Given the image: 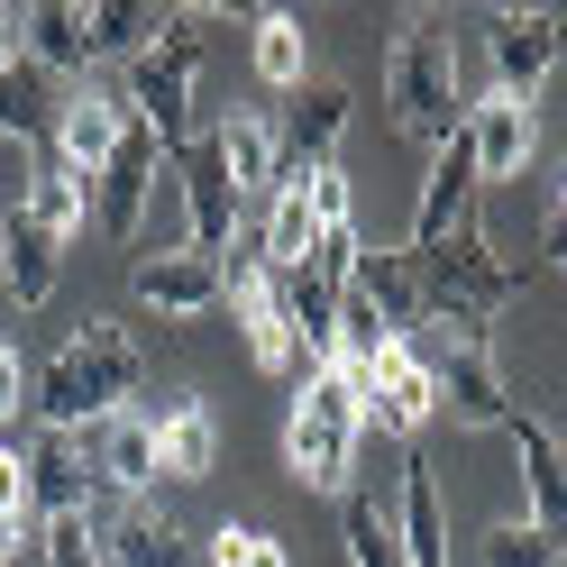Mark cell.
<instances>
[{"label": "cell", "instance_id": "obj_19", "mask_svg": "<svg viewBox=\"0 0 567 567\" xmlns=\"http://www.w3.org/2000/svg\"><path fill=\"white\" fill-rule=\"evenodd\" d=\"M55 275H64V247L10 202V210H0V284H10V302H19V311L55 302Z\"/></svg>", "mask_w": 567, "mask_h": 567}, {"label": "cell", "instance_id": "obj_34", "mask_svg": "<svg viewBox=\"0 0 567 567\" xmlns=\"http://www.w3.org/2000/svg\"><path fill=\"white\" fill-rule=\"evenodd\" d=\"M210 567H293V558H284L275 530H220V540H210Z\"/></svg>", "mask_w": 567, "mask_h": 567}, {"label": "cell", "instance_id": "obj_8", "mask_svg": "<svg viewBox=\"0 0 567 567\" xmlns=\"http://www.w3.org/2000/svg\"><path fill=\"white\" fill-rule=\"evenodd\" d=\"M457 137H467V156H476V184H504V174L530 165V147H540V111L513 92H485L476 111H457Z\"/></svg>", "mask_w": 567, "mask_h": 567}, {"label": "cell", "instance_id": "obj_18", "mask_svg": "<svg viewBox=\"0 0 567 567\" xmlns=\"http://www.w3.org/2000/svg\"><path fill=\"white\" fill-rule=\"evenodd\" d=\"M348 293L375 311V330H384V339H412V330H421V266L403 257V247H358V275H348Z\"/></svg>", "mask_w": 567, "mask_h": 567}, {"label": "cell", "instance_id": "obj_36", "mask_svg": "<svg viewBox=\"0 0 567 567\" xmlns=\"http://www.w3.org/2000/svg\"><path fill=\"white\" fill-rule=\"evenodd\" d=\"M19 64H28V47H19V10H0V83H10Z\"/></svg>", "mask_w": 567, "mask_h": 567}, {"label": "cell", "instance_id": "obj_15", "mask_svg": "<svg viewBox=\"0 0 567 567\" xmlns=\"http://www.w3.org/2000/svg\"><path fill=\"white\" fill-rule=\"evenodd\" d=\"M513 457H522V494H530V530H549V540H567V449H558V431L549 421H530V412H513Z\"/></svg>", "mask_w": 567, "mask_h": 567}, {"label": "cell", "instance_id": "obj_21", "mask_svg": "<svg viewBox=\"0 0 567 567\" xmlns=\"http://www.w3.org/2000/svg\"><path fill=\"white\" fill-rule=\"evenodd\" d=\"M147 431H156V467L165 476H210V457H220V421H210L202 394H165L147 412Z\"/></svg>", "mask_w": 567, "mask_h": 567}, {"label": "cell", "instance_id": "obj_6", "mask_svg": "<svg viewBox=\"0 0 567 567\" xmlns=\"http://www.w3.org/2000/svg\"><path fill=\"white\" fill-rule=\"evenodd\" d=\"M174 174H184V220H193V257H220V247H238V229H247V202H238V184H229V165H220V147L193 128V147L184 156H165Z\"/></svg>", "mask_w": 567, "mask_h": 567}, {"label": "cell", "instance_id": "obj_11", "mask_svg": "<svg viewBox=\"0 0 567 567\" xmlns=\"http://www.w3.org/2000/svg\"><path fill=\"white\" fill-rule=\"evenodd\" d=\"M467 220H476V156H467V137H449L440 165H431V184H421V210H412V247H403V257H412V266L440 257Z\"/></svg>", "mask_w": 567, "mask_h": 567}, {"label": "cell", "instance_id": "obj_33", "mask_svg": "<svg viewBox=\"0 0 567 567\" xmlns=\"http://www.w3.org/2000/svg\"><path fill=\"white\" fill-rule=\"evenodd\" d=\"M302 202H311V220H321V229H348V210H358V193H348L339 165H311L302 174Z\"/></svg>", "mask_w": 567, "mask_h": 567}, {"label": "cell", "instance_id": "obj_22", "mask_svg": "<svg viewBox=\"0 0 567 567\" xmlns=\"http://www.w3.org/2000/svg\"><path fill=\"white\" fill-rule=\"evenodd\" d=\"M101 567H193L184 522L156 504H120V522L101 530Z\"/></svg>", "mask_w": 567, "mask_h": 567}, {"label": "cell", "instance_id": "obj_23", "mask_svg": "<svg viewBox=\"0 0 567 567\" xmlns=\"http://www.w3.org/2000/svg\"><path fill=\"white\" fill-rule=\"evenodd\" d=\"M394 540H403V567H449V513H440V476L421 467V457H403Z\"/></svg>", "mask_w": 567, "mask_h": 567}, {"label": "cell", "instance_id": "obj_16", "mask_svg": "<svg viewBox=\"0 0 567 567\" xmlns=\"http://www.w3.org/2000/svg\"><path fill=\"white\" fill-rule=\"evenodd\" d=\"M83 449H92L101 494H128V504H147V485L165 476V467H156V431H147V412H111V421H92Z\"/></svg>", "mask_w": 567, "mask_h": 567}, {"label": "cell", "instance_id": "obj_5", "mask_svg": "<svg viewBox=\"0 0 567 567\" xmlns=\"http://www.w3.org/2000/svg\"><path fill=\"white\" fill-rule=\"evenodd\" d=\"M421 367H431V394L457 431H513V394H504V367H494L485 330H440V348Z\"/></svg>", "mask_w": 567, "mask_h": 567}, {"label": "cell", "instance_id": "obj_10", "mask_svg": "<svg viewBox=\"0 0 567 567\" xmlns=\"http://www.w3.org/2000/svg\"><path fill=\"white\" fill-rule=\"evenodd\" d=\"M128 284H137V302H147L156 321H202V311L229 293L220 257H193V247H156V257H137Z\"/></svg>", "mask_w": 567, "mask_h": 567}, {"label": "cell", "instance_id": "obj_14", "mask_svg": "<svg viewBox=\"0 0 567 567\" xmlns=\"http://www.w3.org/2000/svg\"><path fill=\"white\" fill-rule=\"evenodd\" d=\"M19 47H28V64H47V74L92 83V64H101V47H92V0H38V10H19Z\"/></svg>", "mask_w": 567, "mask_h": 567}, {"label": "cell", "instance_id": "obj_37", "mask_svg": "<svg viewBox=\"0 0 567 567\" xmlns=\"http://www.w3.org/2000/svg\"><path fill=\"white\" fill-rule=\"evenodd\" d=\"M540 247H549V266H567V210L549 220V238H540Z\"/></svg>", "mask_w": 567, "mask_h": 567}, {"label": "cell", "instance_id": "obj_1", "mask_svg": "<svg viewBox=\"0 0 567 567\" xmlns=\"http://www.w3.org/2000/svg\"><path fill=\"white\" fill-rule=\"evenodd\" d=\"M137 384H147V358H137L128 321H83V330L47 358V375H38V394H28V412H38L47 431L83 440L92 421L128 412V394H137Z\"/></svg>", "mask_w": 567, "mask_h": 567}, {"label": "cell", "instance_id": "obj_27", "mask_svg": "<svg viewBox=\"0 0 567 567\" xmlns=\"http://www.w3.org/2000/svg\"><path fill=\"white\" fill-rule=\"evenodd\" d=\"M339 540H348V567H403L394 513H384L375 494H339Z\"/></svg>", "mask_w": 567, "mask_h": 567}, {"label": "cell", "instance_id": "obj_9", "mask_svg": "<svg viewBox=\"0 0 567 567\" xmlns=\"http://www.w3.org/2000/svg\"><path fill=\"white\" fill-rule=\"evenodd\" d=\"M485 28H494V92L530 101V92L549 83L558 47H567V19H558V10H494Z\"/></svg>", "mask_w": 567, "mask_h": 567}, {"label": "cell", "instance_id": "obj_24", "mask_svg": "<svg viewBox=\"0 0 567 567\" xmlns=\"http://www.w3.org/2000/svg\"><path fill=\"white\" fill-rule=\"evenodd\" d=\"M210 147H220V165H229L238 202H257V193H275V184H284V147H275V120H229V128H210Z\"/></svg>", "mask_w": 567, "mask_h": 567}, {"label": "cell", "instance_id": "obj_4", "mask_svg": "<svg viewBox=\"0 0 567 567\" xmlns=\"http://www.w3.org/2000/svg\"><path fill=\"white\" fill-rule=\"evenodd\" d=\"M193 74H202V10H165L156 47L128 55V83H120V120L147 128L156 156L193 147Z\"/></svg>", "mask_w": 567, "mask_h": 567}, {"label": "cell", "instance_id": "obj_29", "mask_svg": "<svg viewBox=\"0 0 567 567\" xmlns=\"http://www.w3.org/2000/svg\"><path fill=\"white\" fill-rule=\"evenodd\" d=\"M257 74L275 83V92H302L311 74H302V28H293V10H257Z\"/></svg>", "mask_w": 567, "mask_h": 567}, {"label": "cell", "instance_id": "obj_35", "mask_svg": "<svg viewBox=\"0 0 567 567\" xmlns=\"http://www.w3.org/2000/svg\"><path fill=\"white\" fill-rule=\"evenodd\" d=\"M28 394H38V375H28V358H19L10 339H0V431H10V421L28 412Z\"/></svg>", "mask_w": 567, "mask_h": 567}, {"label": "cell", "instance_id": "obj_28", "mask_svg": "<svg viewBox=\"0 0 567 567\" xmlns=\"http://www.w3.org/2000/svg\"><path fill=\"white\" fill-rule=\"evenodd\" d=\"M156 28H165V10H147V0H92V47L101 55H147Z\"/></svg>", "mask_w": 567, "mask_h": 567}, {"label": "cell", "instance_id": "obj_31", "mask_svg": "<svg viewBox=\"0 0 567 567\" xmlns=\"http://www.w3.org/2000/svg\"><path fill=\"white\" fill-rule=\"evenodd\" d=\"M38 540H47V567H101V530H92V513H55V522H38Z\"/></svg>", "mask_w": 567, "mask_h": 567}, {"label": "cell", "instance_id": "obj_32", "mask_svg": "<svg viewBox=\"0 0 567 567\" xmlns=\"http://www.w3.org/2000/svg\"><path fill=\"white\" fill-rule=\"evenodd\" d=\"M28 522H38V504H28V457L0 440V540H19Z\"/></svg>", "mask_w": 567, "mask_h": 567}, {"label": "cell", "instance_id": "obj_13", "mask_svg": "<svg viewBox=\"0 0 567 567\" xmlns=\"http://www.w3.org/2000/svg\"><path fill=\"white\" fill-rule=\"evenodd\" d=\"M120 92H101V83H74L55 101V165L74 174V184H92L101 165H111V147H120Z\"/></svg>", "mask_w": 567, "mask_h": 567}, {"label": "cell", "instance_id": "obj_30", "mask_svg": "<svg viewBox=\"0 0 567 567\" xmlns=\"http://www.w3.org/2000/svg\"><path fill=\"white\" fill-rule=\"evenodd\" d=\"M485 567H558V540L530 522H494L485 530Z\"/></svg>", "mask_w": 567, "mask_h": 567}, {"label": "cell", "instance_id": "obj_2", "mask_svg": "<svg viewBox=\"0 0 567 567\" xmlns=\"http://www.w3.org/2000/svg\"><path fill=\"white\" fill-rule=\"evenodd\" d=\"M384 111L412 147H449L457 137V38L440 10H412L384 47Z\"/></svg>", "mask_w": 567, "mask_h": 567}, {"label": "cell", "instance_id": "obj_39", "mask_svg": "<svg viewBox=\"0 0 567 567\" xmlns=\"http://www.w3.org/2000/svg\"><path fill=\"white\" fill-rule=\"evenodd\" d=\"M0 567H10V540H0Z\"/></svg>", "mask_w": 567, "mask_h": 567}, {"label": "cell", "instance_id": "obj_26", "mask_svg": "<svg viewBox=\"0 0 567 567\" xmlns=\"http://www.w3.org/2000/svg\"><path fill=\"white\" fill-rule=\"evenodd\" d=\"M19 210L64 247V238H83V220H92V184H74L64 165H38V174H28V193H19Z\"/></svg>", "mask_w": 567, "mask_h": 567}, {"label": "cell", "instance_id": "obj_7", "mask_svg": "<svg viewBox=\"0 0 567 567\" xmlns=\"http://www.w3.org/2000/svg\"><path fill=\"white\" fill-rule=\"evenodd\" d=\"M358 403H367V421H375V431H403V440H412L421 421L440 412V394H431V367L412 358V339H384L375 358L358 367Z\"/></svg>", "mask_w": 567, "mask_h": 567}, {"label": "cell", "instance_id": "obj_3", "mask_svg": "<svg viewBox=\"0 0 567 567\" xmlns=\"http://www.w3.org/2000/svg\"><path fill=\"white\" fill-rule=\"evenodd\" d=\"M358 431H367L358 367H348V358H321V367L302 375L293 421H284V467H293L311 494H348V457H358Z\"/></svg>", "mask_w": 567, "mask_h": 567}, {"label": "cell", "instance_id": "obj_20", "mask_svg": "<svg viewBox=\"0 0 567 567\" xmlns=\"http://www.w3.org/2000/svg\"><path fill=\"white\" fill-rule=\"evenodd\" d=\"M339 128H348V92H339V83H302V92H293V111H284V128H275L284 174H311V165H330Z\"/></svg>", "mask_w": 567, "mask_h": 567}, {"label": "cell", "instance_id": "obj_12", "mask_svg": "<svg viewBox=\"0 0 567 567\" xmlns=\"http://www.w3.org/2000/svg\"><path fill=\"white\" fill-rule=\"evenodd\" d=\"M147 193H156V137L128 120L120 147H111V165L92 174V220L111 229V238H137V220H147Z\"/></svg>", "mask_w": 567, "mask_h": 567}, {"label": "cell", "instance_id": "obj_38", "mask_svg": "<svg viewBox=\"0 0 567 567\" xmlns=\"http://www.w3.org/2000/svg\"><path fill=\"white\" fill-rule=\"evenodd\" d=\"M558 210H567V174H558Z\"/></svg>", "mask_w": 567, "mask_h": 567}, {"label": "cell", "instance_id": "obj_25", "mask_svg": "<svg viewBox=\"0 0 567 567\" xmlns=\"http://www.w3.org/2000/svg\"><path fill=\"white\" fill-rule=\"evenodd\" d=\"M311 238H321V220H311V202H302V174H284V184L266 193V275H293L311 257Z\"/></svg>", "mask_w": 567, "mask_h": 567}, {"label": "cell", "instance_id": "obj_17", "mask_svg": "<svg viewBox=\"0 0 567 567\" xmlns=\"http://www.w3.org/2000/svg\"><path fill=\"white\" fill-rule=\"evenodd\" d=\"M19 457H28V504H38V522L92 513V504H101V476H92V449H83V440L47 431L38 449H19Z\"/></svg>", "mask_w": 567, "mask_h": 567}]
</instances>
